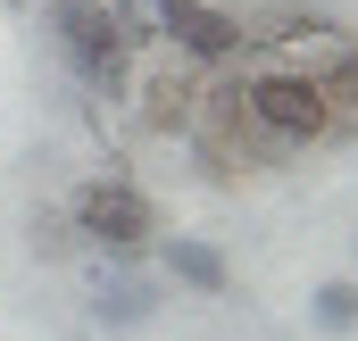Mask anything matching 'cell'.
<instances>
[{"mask_svg":"<svg viewBox=\"0 0 358 341\" xmlns=\"http://www.w3.org/2000/svg\"><path fill=\"white\" fill-rule=\"evenodd\" d=\"M308 317L325 325V333H358V283H317V300H308Z\"/></svg>","mask_w":358,"mask_h":341,"instance_id":"9c48e42d","label":"cell"},{"mask_svg":"<svg viewBox=\"0 0 358 341\" xmlns=\"http://www.w3.org/2000/svg\"><path fill=\"white\" fill-rule=\"evenodd\" d=\"M308 75H317V92L334 100V117H350V125H358V42H334L325 67H308Z\"/></svg>","mask_w":358,"mask_h":341,"instance_id":"ba28073f","label":"cell"},{"mask_svg":"<svg viewBox=\"0 0 358 341\" xmlns=\"http://www.w3.org/2000/svg\"><path fill=\"white\" fill-rule=\"evenodd\" d=\"M150 317H159V283L108 266L100 291H92V325H100V333H134V325H150Z\"/></svg>","mask_w":358,"mask_h":341,"instance_id":"8992f818","label":"cell"},{"mask_svg":"<svg viewBox=\"0 0 358 341\" xmlns=\"http://www.w3.org/2000/svg\"><path fill=\"white\" fill-rule=\"evenodd\" d=\"M25 242H34V258H76V250H84V242H76V225H67V217H50V208L25 225Z\"/></svg>","mask_w":358,"mask_h":341,"instance_id":"30bf717a","label":"cell"},{"mask_svg":"<svg viewBox=\"0 0 358 341\" xmlns=\"http://www.w3.org/2000/svg\"><path fill=\"white\" fill-rule=\"evenodd\" d=\"M159 266H167V283L200 291V300H225V291H234L225 250H217V242H200V233H167V242H159Z\"/></svg>","mask_w":358,"mask_h":341,"instance_id":"5b68a950","label":"cell"},{"mask_svg":"<svg viewBox=\"0 0 358 341\" xmlns=\"http://www.w3.org/2000/svg\"><path fill=\"white\" fill-rule=\"evenodd\" d=\"M242 108L259 117V133L275 150H317V142H334L350 125V117H334V100L317 92L308 67H250L242 75Z\"/></svg>","mask_w":358,"mask_h":341,"instance_id":"7a4b0ae2","label":"cell"},{"mask_svg":"<svg viewBox=\"0 0 358 341\" xmlns=\"http://www.w3.org/2000/svg\"><path fill=\"white\" fill-rule=\"evenodd\" d=\"M150 8H159V42L192 67H234L250 50V25L217 0H150Z\"/></svg>","mask_w":358,"mask_h":341,"instance_id":"277c9868","label":"cell"},{"mask_svg":"<svg viewBox=\"0 0 358 341\" xmlns=\"http://www.w3.org/2000/svg\"><path fill=\"white\" fill-rule=\"evenodd\" d=\"M142 125L150 133H192V117H200V84L192 75H159V84H142Z\"/></svg>","mask_w":358,"mask_h":341,"instance_id":"52a82bcc","label":"cell"},{"mask_svg":"<svg viewBox=\"0 0 358 341\" xmlns=\"http://www.w3.org/2000/svg\"><path fill=\"white\" fill-rule=\"evenodd\" d=\"M67 225H76V242L100 250L108 266H125V258H142L159 242V208H150V191L125 183V175H92L84 191L67 200Z\"/></svg>","mask_w":358,"mask_h":341,"instance_id":"3957f363","label":"cell"},{"mask_svg":"<svg viewBox=\"0 0 358 341\" xmlns=\"http://www.w3.org/2000/svg\"><path fill=\"white\" fill-rule=\"evenodd\" d=\"M50 42H59L67 75L92 100H125L134 92V42H125L108 0H50Z\"/></svg>","mask_w":358,"mask_h":341,"instance_id":"6da1fadb","label":"cell"}]
</instances>
